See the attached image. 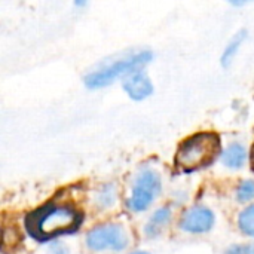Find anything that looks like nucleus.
<instances>
[{
	"label": "nucleus",
	"instance_id": "nucleus-1",
	"mask_svg": "<svg viewBox=\"0 0 254 254\" xmlns=\"http://www.w3.org/2000/svg\"><path fill=\"white\" fill-rule=\"evenodd\" d=\"M83 223V213L70 202L51 201L31 211L25 219L27 234L37 243L55 241L71 235Z\"/></svg>",
	"mask_w": 254,
	"mask_h": 254
},
{
	"label": "nucleus",
	"instance_id": "nucleus-2",
	"mask_svg": "<svg viewBox=\"0 0 254 254\" xmlns=\"http://www.w3.org/2000/svg\"><path fill=\"white\" fill-rule=\"evenodd\" d=\"M222 138L211 131H201L185 138L176 152L174 164L180 173H195L213 165L222 153Z\"/></svg>",
	"mask_w": 254,
	"mask_h": 254
},
{
	"label": "nucleus",
	"instance_id": "nucleus-3",
	"mask_svg": "<svg viewBox=\"0 0 254 254\" xmlns=\"http://www.w3.org/2000/svg\"><path fill=\"white\" fill-rule=\"evenodd\" d=\"M152 60L153 54L147 49L128 52L116 60L106 61L94 70L88 71L83 77V83L91 91L107 88L116 80H122L129 73L144 68Z\"/></svg>",
	"mask_w": 254,
	"mask_h": 254
},
{
	"label": "nucleus",
	"instance_id": "nucleus-4",
	"mask_svg": "<svg viewBox=\"0 0 254 254\" xmlns=\"http://www.w3.org/2000/svg\"><path fill=\"white\" fill-rule=\"evenodd\" d=\"M164 190V182L161 173L149 165L141 167L132 182L129 195L125 199V207L134 214H143L149 211L159 199Z\"/></svg>",
	"mask_w": 254,
	"mask_h": 254
},
{
	"label": "nucleus",
	"instance_id": "nucleus-5",
	"mask_svg": "<svg viewBox=\"0 0 254 254\" xmlns=\"http://www.w3.org/2000/svg\"><path fill=\"white\" fill-rule=\"evenodd\" d=\"M85 246L92 253H122L129 247V235L122 223H98L86 232Z\"/></svg>",
	"mask_w": 254,
	"mask_h": 254
},
{
	"label": "nucleus",
	"instance_id": "nucleus-6",
	"mask_svg": "<svg viewBox=\"0 0 254 254\" xmlns=\"http://www.w3.org/2000/svg\"><path fill=\"white\" fill-rule=\"evenodd\" d=\"M216 213L202 204H195L188 207L177 222V226L182 232L189 235H204L214 229L216 226Z\"/></svg>",
	"mask_w": 254,
	"mask_h": 254
},
{
	"label": "nucleus",
	"instance_id": "nucleus-7",
	"mask_svg": "<svg viewBox=\"0 0 254 254\" xmlns=\"http://www.w3.org/2000/svg\"><path fill=\"white\" fill-rule=\"evenodd\" d=\"M122 89L124 92L132 100V101H144L147 100L155 88H153V82L149 77V74L141 68V70H135L132 73H129L128 76H125L122 80Z\"/></svg>",
	"mask_w": 254,
	"mask_h": 254
},
{
	"label": "nucleus",
	"instance_id": "nucleus-8",
	"mask_svg": "<svg viewBox=\"0 0 254 254\" xmlns=\"http://www.w3.org/2000/svg\"><path fill=\"white\" fill-rule=\"evenodd\" d=\"M220 164L229 171H240L246 167L250 159V152L241 141H232L222 149Z\"/></svg>",
	"mask_w": 254,
	"mask_h": 254
},
{
	"label": "nucleus",
	"instance_id": "nucleus-9",
	"mask_svg": "<svg viewBox=\"0 0 254 254\" xmlns=\"http://www.w3.org/2000/svg\"><path fill=\"white\" fill-rule=\"evenodd\" d=\"M173 222V208L170 205H162L153 210L149 216L147 222L144 223L143 234L147 240L158 238L165 228H168Z\"/></svg>",
	"mask_w": 254,
	"mask_h": 254
},
{
	"label": "nucleus",
	"instance_id": "nucleus-10",
	"mask_svg": "<svg viewBox=\"0 0 254 254\" xmlns=\"http://www.w3.org/2000/svg\"><path fill=\"white\" fill-rule=\"evenodd\" d=\"M119 192L115 183L101 185L94 193V204L98 210H110L116 205Z\"/></svg>",
	"mask_w": 254,
	"mask_h": 254
},
{
	"label": "nucleus",
	"instance_id": "nucleus-11",
	"mask_svg": "<svg viewBox=\"0 0 254 254\" xmlns=\"http://www.w3.org/2000/svg\"><path fill=\"white\" fill-rule=\"evenodd\" d=\"M246 39H247V31L246 30H240L232 36V39L228 42V45L225 46V49L222 52L220 63H222L223 67H229L234 63V60L238 55V52H240L243 43L246 42Z\"/></svg>",
	"mask_w": 254,
	"mask_h": 254
},
{
	"label": "nucleus",
	"instance_id": "nucleus-12",
	"mask_svg": "<svg viewBox=\"0 0 254 254\" xmlns=\"http://www.w3.org/2000/svg\"><path fill=\"white\" fill-rule=\"evenodd\" d=\"M237 228L244 237L254 240V202L246 205L238 213V216H237Z\"/></svg>",
	"mask_w": 254,
	"mask_h": 254
},
{
	"label": "nucleus",
	"instance_id": "nucleus-13",
	"mask_svg": "<svg viewBox=\"0 0 254 254\" xmlns=\"http://www.w3.org/2000/svg\"><path fill=\"white\" fill-rule=\"evenodd\" d=\"M235 201L241 205H249L254 202V180L253 179H246L241 180L234 192Z\"/></svg>",
	"mask_w": 254,
	"mask_h": 254
},
{
	"label": "nucleus",
	"instance_id": "nucleus-14",
	"mask_svg": "<svg viewBox=\"0 0 254 254\" xmlns=\"http://www.w3.org/2000/svg\"><path fill=\"white\" fill-rule=\"evenodd\" d=\"M51 254H70L68 249L63 243H54L51 246Z\"/></svg>",
	"mask_w": 254,
	"mask_h": 254
},
{
	"label": "nucleus",
	"instance_id": "nucleus-15",
	"mask_svg": "<svg viewBox=\"0 0 254 254\" xmlns=\"http://www.w3.org/2000/svg\"><path fill=\"white\" fill-rule=\"evenodd\" d=\"M225 254H244V246L234 244V246L228 247V250L225 252Z\"/></svg>",
	"mask_w": 254,
	"mask_h": 254
},
{
	"label": "nucleus",
	"instance_id": "nucleus-16",
	"mask_svg": "<svg viewBox=\"0 0 254 254\" xmlns=\"http://www.w3.org/2000/svg\"><path fill=\"white\" fill-rule=\"evenodd\" d=\"M244 254H254V244H244Z\"/></svg>",
	"mask_w": 254,
	"mask_h": 254
},
{
	"label": "nucleus",
	"instance_id": "nucleus-17",
	"mask_svg": "<svg viewBox=\"0 0 254 254\" xmlns=\"http://www.w3.org/2000/svg\"><path fill=\"white\" fill-rule=\"evenodd\" d=\"M232 4H235V6H241V4H246V3H249V1H253V0H229Z\"/></svg>",
	"mask_w": 254,
	"mask_h": 254
},
{
	"label": "nucleus",
	"instance_id": "nucleus-18",
	"mask_svg": "<svg viewBox=\"0 0 254 254\" xmlns=\"http://www.w3.org/2000/svg\"><path fill=\"white\" fill-rule=\"evenodd\" d=\"M74 1V4L77 6V7H83V6H86L88 4V1L89 0H73Z\"/></svg>",
	"mask_w": 254,
	"mask_h": 254
},
{
	"label": "nucleus",
	"instance_id": "nucleus-19",
	"mask_svg": "<svg viewBox=\"0 0 254 254\" xmlns=\"http://www.w3.org/2000/svg\"><path fill=\"white\" fill-rule=\"evenodd\" d=\"M250 162H252V168H253L254 171V143L253 146H252V150H250Z\"/></svg>",
	"mask_w": 254,
	"mask_h": 254
},
{
	"label": "nucleus",
	"instance_id": "nucleus-20",
	"mask_svg": "<svg viewBox=\"0 0 254 254\" xmlns=\"http://www.w3.org/2000/svg\"><path fill=\"white\" fill-rule=\"evenodd\" d=\"M128 254H152L150 252H147V250H134V252H131V253Z\"/></svg>",
	"mask_w": 254,
	"mask_h": 254
},
{
	"label": "nucleus",
	"instance_id": "nucleus-21",
	"mask_svg": "<svg viewBox=\"0 0 254 254\" xmlns=\"http://www.w3.org/2000/svg\"><path fill=\"white\" fill-rule=\"evenodd\" d=\"M3 235H4V234H3V229H1V226H0V246L3 244Z\"/></svg>",
	"mask_w": 254,
	"mask_h": 254
}]
</instances>
